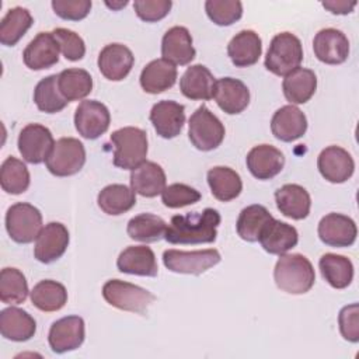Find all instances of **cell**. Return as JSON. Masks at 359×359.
Masks as SVG:
<instances>
[{"label": "cell", "mask_w": 359, "mask_h": 359, "mask_svg": "<svg viewBox=\"0 0 359 359\" xmlns=\"http://www.w3.org/2000/svg\"><path fill=\"white\" fill-rule=\"evenodd\" d=\"M31 302L41 311H57L67 303V292L62 283L45 279L32 287Z\"/></svg>", "instance_id": "cell-36"}, {"label": "cell", "mask_w": 359, "mask_h": 359, "mask_svg": "<svg viewBox=\"0 0 359 359\" xmlns=\"http://www.w3.org/2000/svg\"><path fill=\"white\" fill-rule=\"evenodd\" d=\"M195 55L192 36L185 27L175 25L164 34L161 41V56L164 60L174 66H185L195 59Z\"/></svg>", "instance_id": "cell-20"}, {"label": "cell", "mask_w": 359, "mask_h": 359, "mask_svg": "<svg viewBox=\"0 0 359 359\" xmlns=\"http://www.w3.org/2000/svg\"><path fill=\"white\" fill-rule=\"evenodd\" d=\"M93 3L90 0H53L55 14L63 20L79 21L88 15Z\"/></svg>", "instance_id": "cell-48"}, {"label": "cell", "mask_w": 359, "mask_h": 359, "mask_svg": "<svg viewBox=\"0 0 359 359\" xmlns=\"http://www.w3.org/2000/svg\"><path fill=\"white\" fill-rule=\"evenodd\" d=\"M220 252L215 248L199 251L167 250L163 252L164 266L175 273L201 275L220 262Z\"/></svg>", "instance_id": "cell-9"}, {"label": "cell", "mask_w": 359, "mask_h": 359, "mask_svg": "<svg viewBox=\"0 0 359 359\" xmlns=\"http://www.w3.org/2000/svg\"><path fill=\"white\" fill-rule=\"evenodd\" d=\"M272 135L280 142H294L307 130V118L296 105L280 107L271 121Z\"/></svg>", "instance_id": "cell-23"}, {"label": "cell", "mask_w": 359, "mask_h": 359, "mask_svg": "<svg viewBox=\"0 0 359 359\" xmlns=\"http://www.w3.org/2000/svg\"><path fill=\"white\" fill-rule=\"evenodd\" d=\"M303 60V46L300 39L292 32L276 34L268 48L265 56V67L276 76H287Z\"/></svg>", "instance_id": "cell-4"}, {"label": "cell", "mask_w": 359, "mask_h": 359, "mask_svg": "<svg viewBox=\"0 0 359 359\" xmlns=\"http://www.w3.org/2000/svg\"><path fill=\"white\" fill-rule=\"evenodd\" d=\"M59 50L52 32H39L24 49L22 59L31 70H43L59 62Z\"/></svg>", "instance_id": "cell-22"}, {"label": "cell", "mask_w": 359, "mask_h": 359, "mask_svg": "<svg viewBox=\"0 0 359 359\" xmlns=\"http://www.w3.org/2000/svg\"><path fill=\"white\" fill-rule=\"evenodd\" d=\"M135 56L132 50L122 43L105 45L98 55V69L101 74L111 81L123 80L132 70Z\"/></svg>", "instance_id": "cell-18"}, {"label": "cell", "mask_w": 359, "mask_h": 359, "mask_svg": "<svg viewBox=\"0 0 359 359\" xmlns=\"http://www.w3.org/2000/svg\"><path fill=\"white\" fill-rule=\"evenodd\" d=\"M170 0H136L133 8L136 15L146 22H156L163 20L171 10Z\"/></svg>", "instance_id": "cell-47"}, {"label": "cell", "mask_w": 359, "mask_h": 359, "mask_svg": "<svg viewBox=\"0 0 359 359\" xmlns=\"http://www.w3.org/2000/svg\"><path fill=\"white\" fill-rule=\"evenodd\" d=\"M320 174L332 184H342L348 181L355 170L352 156L339 146L325 147L317 158Z\"/></svg>", "instance_id": "cell-16"}, {"label": "cell", "mask_w": 359, "mask_h": 359, "mask_svg": "<svg viewBox=\"0 0 359 359\" xmlns=\"http://www.w3.org/2000/svg\"><path fill=\"white\" fill-rule=\"evenodd\" d=\"M111 142L115 146L112 158L115 167L132 171L146 161L147 135L143 129L135 126L121 128L112 132Z\"/></svg>", "instance_id": "cell-3"}, {"label": "cell", "mask_w": 359, "mask_h": 359, "mask_svg": "<svg viewBox=\"0 0 359 359\" xmlns=\"http://www.w3.org/2000/svg\"><path fill=\"white\" fill-rule=\"evenodd\" d=\"M150 122L158 136L172 139L181 133L185 123V107L171 100L158 101L150 111Z\"/></svg>", "instance_id": "cell-17"}, {"label": "cell", "mask_w": 359, "mask_h": 359, "mask_svg": "<svg viewBox=\"0 0 359 359\" xmlns=\"http://www.w3.org/2000/svg\"><path fill=\"white\" fill-rule=\"evenodd\" d=\"M84 337V320L79 316H67L50 325L48 342L55 353H65L81 346Z\"/></svg>", "instance_id": "cell-12"}, {"label": "cell", "mask_w": 359, "mask_h": 359, "mask_svg": "<svg viewBox=\"0 0 359 359\" xmlns=\"http://www.w3.org/2000/svg\"><path fill=\"white\" fill-rule=\"evenodd\" d=\"M102 296L112 307L137 314H144L156 299L151 292L119 279H109L105 282L102 286Z\"/></svg>", "instance_id": "cell-5"}, {"label": "cell", "mask_w": 359, "mask_h": 359, "mask_svg": "<svg viewBox=\"0 0 359 359\" xmlns=\"http://www.w3.org/2000/svg\"><path fill=\"white\" fill-rule=\"evenodd\" d=\"M318 266L323 278L334 289H345L353 279V265L351 259L344 255L327 252L320 258Z\"/></svg>", "instance_id": "cell-35"}, {"label": "cell", "mask_w": 359, "mask_h": 359, "mask_svg": "<svg viewBox=\"0 0 359 359\" xmlns=\"http://www.w3.org/2000/svg\"><path fill=\"white\" fill-rule=\"evenodd\" d=\"M165 172L154 161H143L130 171L132 189L146 198H154L165 188Z\"/></svg>", "instance_id": "cell-30"}, {"label": "cell", "mask_w": 359, "mask_h": 359, "mask_svg": "<svg viewBox=\"0 0 359 359\" xmlns=\"http://www.w3.org/2000/svg\"><path fill=\"white\" fill-rule=\"evenodd\" d=\"M208 184L212 195L222 202L236 199L243 191V181L238 172L224 165H217L208 171Z\"/></svg>", "instance_id": "cell-33"}, {"label": "cell", "mask_w": 359, "mask_h": 359, "mask_svg": "<svg viewBox=\"0 0 359 359\" xmlns=\"http://www.w3.org/2000/svg\"><path fill=\"white\" fill-rule=\"evenodd\" d=\"M245 163L248 171L255 178L265 181L276 177L282 171L285 156L279 149L271 144H258L248 151Z\"/></svg>", "instance_id": "cell-19"}, {"label": "cell", "mask_w": 359, "mask_h": 359, "mask_svg": "<svg viewBox=\"0 0 359 359\" xmlns=\"http://www.w3.org/2000/svg\"><path fill=\"white\" fill-rule=\"evenodd\" d=\"M28 283L17 268H4L0 273V300L6 304H20L28 296Z\"/></svg>", "instance_id": "cell-43"}, {"label": "cell", "mask_w": 359, "mask_h": 359, "mask_svg": "<svg viewBox=\"0 0 359 359\" xmlns=\"http://www.w3.org/2000/svg\"><path fill=\"white\" fill-rule=\"evenodd\" d=\"M273 219L272 215L268 212V209L262 205H250L244 208L237 219L236 229L237 234L248 243L258 241L261 231L266 226V223Z\"/></svg>", "instance_id": "cell-37"}, {"label": "cell", "mask_w": 359, "mask_h": 359, "mask_svg": "<svg viewBox=\"0 0 359 359\" xmlns=\"http://www.w3.org/2000/svg\"><path fill=\"white\" fill-rule=\"evenodd\" d=\"M29 182V171L21 160L10 156L3 161L0 168V184L3 191L11 195H20L28 189Z\"/></svg>", "instance_id": "cell-41"}, {"label": "cell", "mask_w": 359, "mask_h": 359, "mask_svg": "<svg viewBox=\"0 0 359 359\" xmlns=\"http://www.w3.org/2000/svg\"><path fill=\"white\" fill-rule=\"evenodd\" d=\"M262 53V41L252 29L236 34L227 45V55L236 67H248L258 62Z\"/></svg>", "instance_id": "cell-27"}, {"label": "cell", "mask_w": 359, "mask_h": 359, "mask_svg": "<svg viewBox=\"0 0 359 359\" xmlns=\"http://www.w3.org/2000/svg\"><path fill=\"white\" fill-rule=\"evenodd\" d=\"M273 279L282 292L303 294L313 287L316 272L311 262L304 255L283 254L275 265Z\"/></svg>", "instance_id": "cell-2"}, {"label": "cell", "mask_w": 359, "mask_h": 359, "mask_svg": "<svg viewBox=\"0 0 359 359\" xmlns=\"http://www.w3.org/2000/svg\"><path fill=\"white\" fill-rule=\"evenodd\" d=\"M213 98L223 112L229 115H236L243 112L248 107L250 90L238 79L223 77L216 80Z\"/></svg>", "instance_id": "cell-21"}, {"label": "cell", "mask_w": 359, "mask_h": 359, "mask_svg": "<svg viewBox=\"0 0 359 359\" xmlns=\"http://www.w3.org/2000/svg\"><path fill=\"white\" fill-rule=\"evenodd\" d=\"M279 212L293 220L306 219L310 213L311 198L306 188L299 184H285L275 192Z\"/></svg>", "instance_id": "cell-24"}, {"label": "cell", "mask_w": 359, "mask_h": 359, "mask_svg": "<svg viewBox=\"0 0 359 359\" xmlns=\"http://www.w3.org/2000/svg\"><path fill=\"white\" fill-rule=\"evenodd\" d=\"M316 57L325 65H341L349 56V41L337 28H324L313 39Z\"/></svg>", "instance_id": "cell-14"}, {"label": "cell", "mask_w": 359, "mask_h": 359, "mask_svg": "<svg viewBox=\"0 0 359 359\" xmlns=\"http://www.w3.org/2000/svg\"><path fill=\"white\" fill-rule=\"evenodd\" d=\"M34 102L39 111L46 114L60 112L69 104L59 91L57 74L43 77L36 84L34 90Z\"/></svg>", "instance_id": "cell-42"}, {"label": "cell", "mask_w": 359, "mask_h": 359, "mask_svg": "<svg viewBox=\"0 0 359 359\" xmlns=\"http://www.w3.org/2000/svg\"><path fill=\"white\" fill-rule=\"evenodd\" d=\"M34 18L24 7H14L7 11L0 22V42L6 46H14L31 28Z\"/></svg>", "instance_id": "cell-40"}, {"label": "cell", "mask_w": 359, "mask_h": 359, "mask_svg": "<svg viewBox=\"0 0 359 359\" xmlns=\"http://www.w3.org/2000/svg\"><path fill=\"white\" fill-rule=\"evenodd\" d=\"M57 86L66 101H79L93 91V79L84 69H66L57 74Z\"/></svg>", "instance_id": "cell-39"}, {"label": "cell", "mask_w": 359, "mask_h": 359, "mask_svg": "<svg viewBox=\"0 0 359 359\" xmlns=\"http://www.w3.org/2000/svg\"><path fill=\"white\" fill-rule=\"evenodd\" d=\"M111 123L108 108L95 100H86L79 104L74 112V126L84 139L94 140L104 135Z\"/></svg>", "instance_id": "cell-11"}, {"label": "cell", "mask_w": 359, "mask_h": 359, "mask_svg": "<svg viewBox=\"0 0 359 359\" xmlns=\"http://www.w3.org/2000/svg\"><path fill=\"white\" fill-rule=\"evenodd\" d=\"M52 35L55 36L60 52L67 60L76 62L83 59V56L86 55V45L79 34L67 28H55L52 31Z\"/></svg>", "instance_id": "cell-46"}, {"label": "cell", "mask_w": 359, "mask_h": 359, "mask_svg": "<svg viewBox=\"0 0 359 359\" xmlns=\"http://www.w3.org/2000/svg\"><path fill=\"white\" fill-rule=\"evenodd\" d=\"M6 229L13 241L29 244L36 240L42 230V215L31 203H14L7 209Z\"/></svg>", "instance_id": "cell-7"}, {"label": "cell", "mask_w": 359, "mask_h": 359, "mask_svg": "<svg viewBox=\"0 0 359 359\" xmlns=\"http://www.w3.org/2000/svg\"><path fill=\"white\" fill-rule=\"evenodd\" d=\"M105 4L109 7V8H112V10H119L121 7H125L126 4H128V1L125 0V1H118V3H109V1H105Z\"/></svg>", "instance_id": "cell-51"}, {"label": "cell", "mask_w": 359, "mask_h": 359, "mask_svg": "<svg viewBox=\"0 0 359 359\" xmlns=\"http://www.w3.org/2000/svg\"><path fill=\"white\" fill-rule=\"evenodd\" d=\"M139 80L146 93L160 94L175 84L177 67L163 57L154 59L143 67Z\"/></svg>", "instance_id": "cell-31"}, {"label": "cell", "mask_w": 359, "mask_h": 359, "mask_svg": "<svg viewBox=\"0 0 359 359\" xmlns=\"http://www.w3.org/2000/svg\"><path fill=\"white\" fill-rule=\"evenodd\" d=\"M262 248L273 255H283L289 250L297 245V230L280 220L271 219L258 238Z\"/></svg>", "instance_id": "cell-25"}, {"label": "cell", "mask_w": 359, "mask_h": 359, "mask_svg": "<svg viewBox=\"0 0 359 359\" xmlns=\"http://www.w3.org/2000/svg\"><path fill=\"white\" fill-rule=\"evenodd\" d=\"M216 80L203 65L189 66L180 80L181 93L189 100L208 101L213 98Z\"/></svg>", "instance_id": "cell-29"}, {"label": "cell", "mask_w": 359, "mask_h": 359, "mask_svg": "<svg viewBox=\"0 0 359 359\" xmlns=\"http://www.w3.org/2000/svg\"><path fill=\"white\" fill-rule=\"evenodd\" d=\"M86 163V149L79 139L60 137L45 160L46 168L56 177L77 174Z\"/></svg>", "instance_id": "cell-8"}, {"label": "cell", "mask_w": 359, "mask_h": 359, "mask_svg": "<svg viewBox=\"0 0 359 359\" xmlns=\"http://www.w3.org/2000/svg\"><path fill=\"white\" fill-rule=\"evenodd\" d=\"M36 323L31 314L18 307H7L0 313V332L14 342H24L34 337Z\"/></svg>", "instance_id": "cell-28"}, {"label": "cell", "mask_w": 359, "mask_h": 359, "mask_svg": "<svg viewBox=\"0 0 359 359\" xmlns=\"http://www.w3.org/2000/svg\"><path fill=\"white\" fill-rule=\"evenodd\" d=\"M316 88V73L306 67H297L296 70L285 76L282 83L283 95L292 105L307 102L314 95Z\"/></svg>", "instance_id": "cell-32"}, {"label": "cell", "mask_w": 359, "mask_h": 359, "mask_svg": "<svg viewBox=\"0 0 359 359\" xmlns=\"http://www.w3.org/2000/svg\"><path fill=\"white\" fill-rule=\"evenodd\" d=\"M323 7L325 10H328L332 14H339V15H345L353 11L356 1H346V0H327L321 3Z\"/></svg>", "instance_id": "cell-50"}, {"label": "cell", "mask_w": 359, "mask_h": 359, "mask_svg": "<svg viewBox=\"0 0 359 359\" xmlns=\"http://www.w3.org/2000/svg\"><path fill=\"white\" fill-rule=\"evenodd\" d=\"M167 223L157 215L140 213L128 222V236L135 241L156 243L164 238Z\"/></svg>", "instance_id": "cell-38"}, {"label": "cell", "mask_w": 359, "mask_h": 359, "mask_svg": "<svg viewBox=\"0 0 359 359\" xmlns=\"http://www.w3.org/2000/svg\"><path fill=\"white\" fill-rule=\"evenodd\" d=\"M136 192L123 184H111L102 188L97 202L100 209L111 216L122 215L130 210L136 203Z\"/></svg>", "instance_id": "cell-34"}, {"label": "cell", "mask_w": 359, "mask_h": 359, "mask_svg": "<svg viewBox=\"0 0 359 359\" xmlns=\"http://www.w3.org/2000/svg\"><path fill=\"white\" fill-rule=\"evenodd\" d=\"M118 271L129 275L156 276L158 272L156 255L150 247L130 245L125 248L116 259Z\"/></svg>", "instance_id": "cell-26"}, {"label": "cell", "mask_w": 359, "mask_h": 359, "mask_svg": "<svg viewBox=\"0 0 359 359\" xmlns=\"http://www.w3.org/2000/svg\"><path fill=\"white\" fill-rule=\"evenodd\" d=\"M318 237L330 247H349L355 243L358 229L355 222L341 213H328L318 223Z\"/></svg>", "instance_id": "cell-15"}, {"label": "cell", "mask_w": 359, "mask_h": 359, "mask_svg": "<svg viewBox=\"0 0 359 359\" xmlns=\"http://www.w3.org/2000/svg\"><path fill=\"white\" fill-rule=\"evenodd\" d=\"M205 11L216 25L227 27L241 18L243 4L238 0H208Z\"/></svg>", "instance_id": "cell-44"}, {"label": "cell", "mask_w": 359, "mask_h": 359, "mask_svg": "<svg viewBox=\"0 0 359 359\" xmlns=\"http://www.w3.org/2000/svg\"><path fill=\"white\" fill-rule=\"evenodd\" d=\"M69 231L65 224L50 222L42 227L34 247V257L42 264H50L59 259L69 245Z\"/></svg>", "instance_id": "cell-13"}, {"label": "cell", "mask_w": 359, "mask_h": 359, "mask_svg": "<svg viewBox=\"0 0 359 359\" xmlns=\"http://www.w3.org/2000/svg\"><path fill=\"white\" fill-rule=\"evenodd\" d=\"M18 151L27 163L39 164L45 161L55 146L50 130L39 123L24 126L17 140Z\"/></svg>", "instance_id": "cell-10"}, {"label": "cell", "mask_w": 359, "mask_h": 359, "mask_svg": "<svg viewBox=\"0 0 359 359\" xmlns=\"http://www.w3.org/2000/svg\"><path fill=\"white\" fill-rule=\"evenodd\" d=\"M224 126L206 105H201L189 118L188 137L201 151L219 147L224 139Z\"/></svg>", "instance_id": "cell-6"}, {"label": "cell", "mask_w": 359, "mask_h": 359, "mask_svg": "<svg viewBox=\"0 0 359 359\" xmlns=\"http://www.w3.org/2000/svg\"><path fill=\"white\" fill-rule=\"evenodd\" d=\"M201 199L199 191L187 185V184H171L165 187L161 192V201L164 206L171 209L184 208L192 203H196Z\"/></svg>", "instance_id": "cell-45"}, {"label": "cell", "mask_w": 359, "mask_h": 359, "mask_svg": "<svg viewBox=\"0 0 359 359\" xmlns=\"http://www.w3.org/2000/svg\"><path fill=\"white\" fill-rule=\"evenodd\" d=\"M220 220V213L213 208L188 215H175L167 224L164 238L171 244L213 243Z\"/></svg>", "instance_id": "cell-1"}, {"label": "cell", "mask_w": 359, "mask_h": 359, "mask_svg": "<svg viewBox=\"0 0 359 359\" xmlns=\"http://www.w3.org/2000/svg\"><path fill=\"white\" fill-rule=\"evenodd\" d=\"M339 331L344 339L349 342L359 341V306L358 303L348 304L341 309L338 316Z\"/></svg>", "instance_id": "cell-49"}]
</instances>
